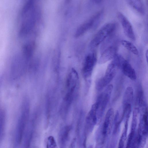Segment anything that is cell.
Here are the masks:
<instances>
[{
    "instance_id": "cell-1",
    "label": "cell",
    "mask_w": 148,
    "mask_h": 148,
    "mask_svg": "<svg viewBox=\"0 0 148 148\" xmlns=\"http://www.w3.org/2000/svg\"><path fill=\"white\" fill-rule=\"evenodd\" d=\"M29 114V105L27 101L23 104L21 114L19 116L15 135V141L17 145L19 144L23 138Z\"/></svg>"
},
{
    "instance_id": "cell-2",
    "label": "cell",
    "mask_w": 148,
    "mask_h": 148,
    "mask_svg": "<svg viewBox=\"0 0 148 148\" xmlns=\"http://www.w3.org/2000/svg\"><path fill=\"white\" fill-rule=\"evenodd\" d=\"M116 27V23L114 22H110L104 25L91 40L90 46L92 47L98 46L115 31Z\"/></svg>"
},
{
    "instance_id": "cell-3",
    "label": "cell",
    "mask_w": 148,
    "mask_h": 148,
    "mask_svg": "<svg viewBox=\"0 0 148 148\" xmlns=\"http://www.w3.org/2000/svg\"><path fill=\"white\" fill-rule=\"evenodd\" d=\"M113 88L112 84L108 85L99 95L96 102L97 105V115L98 122L100 120L110 100Z\"/></svg>"
},
{
    "instance_id": "cell-4",
    "label": "cell",
    "mask_w": 148,
    "mask_h": 148,
    "mask_svg": "<svg viewBox=\"0 0 148 148\" xmlns=\"http://www.w3.org/2000/svg\"><path fill=\"white\" fill-rule=\"evenodd\" d=\"M103 13V10L99 11L81 25L77 29L75 36L79 37L91 28L100 19Z\"/></svg>"
},
{
    "instance_id": "cell-5",
    "label": "cell",
    "mask_w": 148,
    "mask_h": 148,
    "mask_svg": "<svg viewBox=\"0 0 148 148\" xmlns=\"http://www.w3.org/2000/svg\"><path fill=\"white\" fill-rule=\"evenodd\" d=\"M117 16L122 27L126 36L131 40H136V36L132 26L127 17L122 13L119 12Z\"/></svg>"
},
{
    "instance_id": "cell-6",
    "label": "cell",
    "mask_w": 148,
    "mask_h": 148,
    "mask_svg": "<svg viewBox=\"0 0 148 148\" xmlns=\"http://www.w3.org/2000/svg\"><path fill=\"white\" fill-rule=\"evenodd\" d=\"M96 61V55L94 53H89L86 56L82 68V73L85 78L91 76Z\"/></svg>"
},
{
    "instance_id": "cell-7",
    "label": "cell",
    "mask_w": 148,
    "mask_h": 148,
    "mask_svg": "<svg viewBox=\"0 0 148 148\" xmlns=\"http://www.w3.org/2000/svg\"><path fill=\"white\" fill-rule=\"evenodd\" d=\"M148 126V112L147 108H146L140 118L137 135L144 143H145L147 136Z\"/></svg>"
},
{
    "instance_id": "cell-8",
    "label": "cell",
    "mask_w": 148,
    "mask_h": 148,
    "mask_svg": "<svg viewBox=\"0 0 148 148\" xmlns=\"http://www.w3.org/2000/svg\"><path fill=\"white\" fill-rule=\"evenodd\" d=\"M97 105L96 102L92 105L86 119V128L87 132L92 131L98 122L97 115Z\"/></svg>"
},
{
    "instance_id": "cell-9",
    "label": "cell",
    "mask_w": 148,
    "mask_h": 148,
    "mask_svg": "<svg viewBox=\"0 0 148 148\" xmlns=\"http://www.w3.org/2000/svg\"><path fill=\"white\" fill-rule=\"evenodd\" d=\"M114 111L113 108H110L106 114L102 129V133L103 137L110 134L113 122Z\"/></svg>"
},
{
    "instance_id": "cell-10",
    "label": "cell",
    "mask_w": 148,
    "mask_h": 148,
    "mask_svg": "<svg viewBox=\"0 0 148 148\" xmlns=\"http://www.w3.org/2000/svg\"><path fill=\"white\" fill-rule=\"evenodd\" d=\"M22 62L19 56H15L11 64V76L13 78L19 77L21 74L22 69Z\"/></svg>"
},
{
    "instance_id": "cell-11",
    "label": "cell",
    "mask_w": 148,
    "mask_h": 148,
    "mask_svg": "<svg viewBox=\"0 0 148 148\" xmlns=\"http://www.w3.org/2000/svg\"><path fill=\"white\" fill-rule=\"evenodd\" d=\"M116 49L114 46L110 47L101 54L98 60V63L103 64L112 59L116 54Z\"/></svg>"
},
{
    "instance_id": "cell-12",
    "label": "cell",
    "mask_w": 148,
    "mask_h": 148,
    "mask_svg": "<svg viewBox=\"0 0 148 148\" xmlns=\"http://www.w3.org/2000/svg\"><path fill=\"white\" fill-rule=\"evenodd\" d=\"M120 68L124 74L132 80L136 79V75L134 69L127 60L124 59Z\"/></svg>"
},
{
    "instance_id": "cell-13",
    "label": "cell",
    "mask_w": 148,
    "mask_h": 148,
    "mask_svg": "<svg viewBox=\"0 0 148 148\" xmlns=\"http://www.w3.org/2000/svg\"><path fill=\"white\" fill-rule=\"evenodd\" d=\"M114 76L105 73L104 76L98 80L96 84V88L100 91L106 87L112 81Z\"/></svg>"
},
{
    "instance_id": "cell-14",
    "label": "cell",
    "mask_w": 148,
    "mask_h": 148,
    "mask_svg": "<svg viewBox=\"0 0 148 148\" xmlns=\"http://www.w3.org/2000/svg\"><path fill=\"white\" fill-rule=\"evenodd\" d=\"M128 4L136 11L141 15L145 13V8L142 0H126Z\"/></svg>"
},
{
    "instance_id": "cell-15",
    "label": "cell",
    "mask_w": 148,
    "mask_h": 148,
    "mask_svg": "<svg viewBox=\"0 0 148 148\" xmlns=\"http://www.w3.org/2000/svg\"><path fill=\"white\" fill-rule=\"evenodd\" d=\"M134 96V90L131 86L127 87L124 94L123 102V106L128 104L131 105Z\"/></svg>"
},
{
    "instance_id": "cell-16",
    "label": "cell",
    "mask_w": 148,
    "mask_h": 148,
    "mask_svg": "<svg viewBox=\"0 0 148 148\" xmlns=\"http://www.w3.org/2000/svg\"><path fill=\"white\" fill-rule=\"evenodd\" d=\"M71 127L68 126L64 127L62 130L60 136V140L61 144L64 146L67 141Z\"/></svg>"
},
{
    "instance_id": "cell-17",
    "label": "cell",
    "mask_w": 148,
    "mask_h": 148,
    "mask_svg": "<svg viewBox=\"0 0 148 148\" xmlns=\"http://www.w3.org/2000/svg\"><path fill=\"white\" fill-rule=\"evenodd\" d=\"M5 123V114L3 109L0 107V143L3 137Z\"/></svg>"
},
{
    "instance_id": "cell-18",
    "label": "cell",
    "mask_w": 148,
    "mask_h": 148,
    "mask_svg": "<svg viewBox=\"0 0 148 148\" xmlns=\"http://www.w3.org/2000/svg\"><path fill=\"white\" fill-rule=\"evenodd\" d=\"M121 43L123 47L134 54L136 55L139 54V51L136 47L130 42L123 40L121 41Z\"/></svg>"
},
{
    "instance_id": "cell-19",
    "label": "cell",
    "mask_w": 148,
    "mask_h": 148,
    "mask_svg": "<svg viewBox=\"0 0 148 148\" xmlns=\"http://www.w3.org/2000/svg\"><path fill=\"white\" fill-rule=\"evenodd\" d=\"M138 110L137 108H135L133 113L132 119V122L131 131L130 133L135 134L137 126L138 120Z\"/></svg>"
},
{
    "instance_id": "cell-20",
    "label": "cell",
    "mask_w": 148,
    "mask_h": 148,
    "mask_svg": "<svg viewBox=\"0 0 148 148\" xmlns=\"http://www.w3.org/2000/svg\"><path fill=\"white\" fill-rule=\"evenodd\" d=\"M128 120H125V124L124 130L120 138L119 147L122 148L124 147L127 135V132L128 125Z\"/></svg>"
},
{
    "instance_id": "cell-21",
    "label": "cell",
    "mask_w": 148,
    "mask_h": 148,
    "mask_svg": "<svg viewBox=\"0 0 148 148\" xmlns=\"http://www.w3.org/2000/svg\"><path fill=\"white\" fill-rule=\"evenodd\" d=\"M33 46L32 44H28L25 45L23 49L24 56L26 58H29L32 53L33 50Z\"/></svg>"
},
{
    "instance_id": "cell-22",
    "label": "cell",
    "mask_w": 148,
    "mask_h": 148,
    "mask_svg": "<svg viewBox=\"0 0 148 148\" xmlns=\"http://www.w3.org/2000/svg\"><path fill=\"white\" fill-rule=\"evenodd\" d=\"M34 0H29L25 5L22 11V15L27 12L32 7Z\"/></svg>"
},
{
    "instance_id": "cell-23",
    "label": "cell",
    "mask_w": 148,
    "mask_h": 148,
    "mask_svg": "<svg viewBox=\"0 0 148 148\" xmlns=\"http://www.w3.org/2000/svg\"><path fill=\"white\" fill-rule=\"evenodd\" d=\"M56 144L53 137L49 136L48 138L47 147L48 148H54L56 147Z\"/></svg>"
},
{
    "instance_id": "cell-24",
    "label": "cell",
    "mask_w": 148,
    "mask_h": 148,
    "mask_svg": "<svg viewBox=\"0 0 148 148\" xmlns=\"http://www.w3.org/2000/svg\"><path fill=\"white\" fill-rule=\"evenodd\" d=\"M138 101L139 105L142 106L144 104V96L143 92L141 90L139 91L138 96Z\"/></svg>"
},
{
    "instance_id": "cell-25",
    "label": "cell",
    "mask_w": 148,
    "mask_h": 148,
    "mask_svg": "<svg viewBox=\"0 0 148 148\" xmlns=\"http://www.w3.org/2000/svg\"><path fill=\"white\" fill-rule=\"evenodd\" d=\"M92 1L95 3L99 4L101 3L103 0H92Z\"/></svg>"
},
{
    "instance_id": "cell-26",
    "label": "cell",
    "mask_w": 148,
    "mask_h": 148,
    "mask_svg": "<svg viewBox=\"0 0 148 148\" xmlns=\"http://www.w3.org/2000/svg\"><path fill=\"white\" fill-rule=\"evenodd\" d=\"M148 52L147 50L145 53V57L147 60V61L148 62Z\"/></svg>"
}]
</instances>
